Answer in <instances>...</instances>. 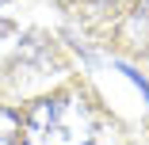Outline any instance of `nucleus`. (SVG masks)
Returning a JSON list of instances; mask_svg holds the SVG:
<instances>
[{
  "label": "nucleus",
  "mask_w": 149,
  "mask_h": 145,
  "mask_svg": "<svg viewBox=\"0 0 149 145\" xmlns=\"http://www.w3.org/2000/svg\"><path fill=\"white\" fill-rule=\"evenodd\" d=\"M126 38L138 50H149V0H138V8L126 19Z\"/></svg>",
  "instance_id": "nucleus-2"
},
{
  "label": "nucleus",
  "mask_w": 149,
  "mask_h": 145,
  "mask_svg": "<svg viewBox=\"0 0 149 145\" xmlns=\"http://www.w3.org/2000/svg\"><path fill=\"white\" fill-rule=\"evenodd\" d=\"M15 134H19V114L0 107V145H15Z\"/></svg>",
  "instance_id": "nucleus-3"
},
{
  "label": "nucleus",
  "mask_w": 149,
  "mask_h": 145,
  "mask_svg": "<svg viewBox=\"0 0 149 145\" xmlns=\"http://www.w3.org/2000/svg\"><path fill=\"white\" fill-rule=\"evenodd\" d=\"M23 137L27 145H92V114L73 96H50L31 107Z\"/></svg>",
  "instance_id": "nucleus-1"
}]
</instances>
